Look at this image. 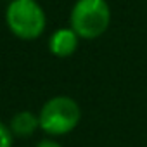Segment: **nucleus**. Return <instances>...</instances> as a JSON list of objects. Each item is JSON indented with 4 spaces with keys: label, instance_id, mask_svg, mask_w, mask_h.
Returning a JSON list of instances; mask_svg holds the SVG:
<instances>
[{
    "label": "nucleus",
    "instance_id": "obj_1",
    "mask_svg": "<svg viewBox=\"0 0 147 147\" xmlns=\"http://www.w3.org/2000/svg\"><path fill=\"white\" fill-rule=\"evenodd\" d=\"M82 119L80 104L69 95H54L43 102L38 111L40 130L49 137L71 133Z\"/></svg>",
    "mask_w": 147,
    "mask_h": 147
},
{
    "label": "nucleus",
    "instance_id": "obj_2",
    "mask_svg": "<svg viewBox=\"0 0 147 147\" xmlns=\"http://www.w3.org/2000/svg\"><path fill=\"white\" fill-rule=\"evenodd\" d=\"M111 24L107 0H76L69 12V28L82 40L102 36Z\"/></svg>",
    "mask_w": 147,
    "mask_h": 147
},
{
    "label": "nucleus",
    "instance_id": "obj_3",
    "mask_svg": "<svg viewBox=\"0 0 147 147\" xmlns=\"http://www.w3.org/2000/svg\"><path fill=\"white\" fill-rule=\"evenodd\" d=\"M5 24L19 40H36L45 33L47 16L38 0H12L5 9Z\"/></svg>",
    "mask_w": 147,
    "mask_h": 147
},
{
    "label": "nucleus",
    "instance_id": "obj_4",
    "mask_svg": "<svg viewBox=\"0 0 147 147\" xmlns=\"http://www.w3.org/2000/svg\"><path fill=\"white\" fill-rule=\"evenodd\" d=\"M80 40L82 38L69 26L67 28H57L49 36V50H50L52 55L66 59V57H71L73 54L78 50Z\"/></svg>",
    "mask_w": 147,
    "mask_h": 147
},
{
    "label": "nucleus",
    "instance_id": "obj_5",
    "mask_svg": "<svg viewBox=\"0 0 147 147\" xmlns=\"http://www.w3.org/2000/svg\"><path fill=\"white\" fill-rule=\"evenodd\" d=\"M9 126H11L14 137H18V138H28V137H31V135L40 128L38 114H35V113L30 111V109L18 111V113L11 118Z\"/></svg>",
    "mask_w": 147,
    "mask_h": 147
},
{
    "label": "nucleus",
    "instance_id": "obj_6",
    "mask_svg": "<svg viewBox=\"0 0 147 147\" xmlns=\"http://www.w3.org/2000/svg\"><path fill=\"white\" fill-rule=\"evenodd\" d=\"M14 133L11 126L4 121H0V147H12L14 145Z\"/></svg>",
    "mask_w": 147,
    "mask_h": 147
},
{
    "label": "nucleus",
    "instance_id": "obj_7",
    "mask_svg": "<svg viewBox=\"0 0 147 147\" xmlns=\"http://www.w3.org/2000/svg\"><path fill=\"white\" fill-rule=\"evenodd\" d=\"M35 147H64V145H62V144H59L57 140H54V137H47V138L38 140Z\"/></svg>",
    "mask_w": 147,
    "mask_h": 147
}]
</instances>
